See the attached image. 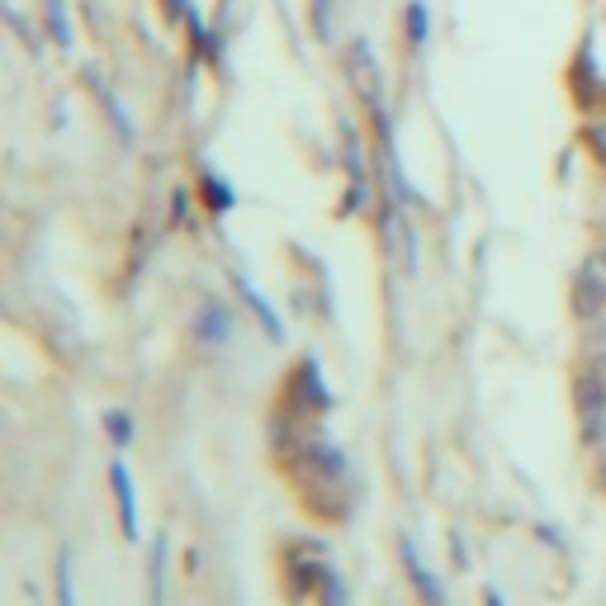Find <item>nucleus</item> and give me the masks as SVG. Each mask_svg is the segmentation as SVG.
<instances>
[{
    "instance_id": "22",
    "label": "nucleus",
    "mask_w": 606,
    "mask_h": 606,
    "mask_svg": "<svg viewBox=\"0 0 606 606\" xmlns=\"http://www.w3.org/2000/svg\"><path fill=\"white\" fill-rule=\"evenodd\" d=\"M592 474H597V488H602V493H606V446L597 450V469H592Z\"/></svg>"
},
{
    "instance_id": "20",
    "label": "nucleus",
    "mask_w": 606,
    "mask_h": 606,
    "mask_svg": "<svg viewBox=\"0 0 606 606\" xmlns=\"http://www.w3.org/2000/svg\"><path fill=\"white\" fill-rule=\"evenodd\" d=\"M583 370H588V375H592V379H597V384H602V389H606V351H592V356H588V365H583Z\"/></svg>"
},
{
    "instance_id": "17",
    "label": "nucleus",
    "mask_w": 606,
    "mask_h": 606,
    "mask_svg": "<svg viewBox=\"0 0 606 606\" xmlns=\"http://www.w3.org/2000/svg\"><path fill=\"white\" fill-rule=\"evenodd\" d=\"M322 606H346V583L337 573H327V583H322Z\"/></svg>"
},
{
    "instance_id": "4",
    "label": "nucleus",
    "mask_w": 606,
    "mask_h": 606,
    "mask_svg": "<svg viewBox=\"0 0 606 606\" xmlns=\"http://www.w3.org/2000/svg\"><path fill=\"white\" fill-rule=\"evenodd\" d=\"M398 559H403V573H408V588L417 592V602H422V606H446V588H441V578L422 564V554L412 550V540L398 545Z\"/></svg>"
},
{
    "instance_id": "10",
    "label": "nucleus",
    "mask_w": 606,
    "mask_h": 606,
    "mask_svg": "<svg viewBox=\"0 0 606 606\" xmlns=\"http://www.w3.org/2000/svg\"><path fill=\"white\" fill-rule=\"evenodd\" d=\"M602 308H606V294L578 270V275H573V313H578V318H597Z\"/></svg>"
},
{
    "instance_id": "19",
    "label": "nucleus",
    "mask_w": 606,
    "mask_h": 606,
    "mask_svg": "<svg viewBox=\"0 0 606 606\" xmlns=\"http://www.w3.org/2000/svg\"><path fill=\"white\" fill-rule=\"evenodd\" d=\"M583 138H588L592 157H597V161H606V124H592L588 133H583Z\"/></svg>"
},
{
    "instance_id": "18",
    "label": "nucleus",
    "mask_w": 606,
    "mask_h": 606,
    "mask_svg": "<svg viewBox=\"0 0 606 606\" xmlns=\"http://www.w3.org/2000/svg\"><path fill=\"white\" fill-rule=\"evenodd\" d=\"M313 24H318L322 38L332 34V0H313Z\"/></svg>"
},
{
    "instance_id": "24",
    "label": "nucleus",
    "mask_w": 606,
    "mask_h": 606,
    "mask_svg": "<svg viewBox=\"0 0 606 606\" xmlns=\"http://www.w3.org/2000/svg\"><path fill=\"white\" fill-rule=\"evenodd\" d=\"M166 10H171V15H180V10H185V0H166Z\"/></svg>"
},
{
    "instance_id": "16",
    "label": "nucleus",
    "mask_w": 606,
    "mask_h": 606,
    "mask_svg": "<svg viewBox=\"0 0 606 606\" xmlns=\"http://www.w3.org/2000/svg\"><path fill=\"white\" fill-rule=\"evenodd\" d=\"M48 24H53L57 43H72V34H67V10H62V0H48Z\"/></svg>"
},
{
    "instance_id": "1",
    "label": "nucleus",
    "mask_w": 606,
    "mask_h": 606,
    "mask_svg": "<svg viewBox=\"0 0 606 606\" xmlns=\"http://www.w3.org/2000/svg\"><path fill=\"white\" fill-rule=\"evenodd\" d=\"M289 403L299 417H318V412H332V389L322 384V370L313 356H303L289 375Z\"/></svg>"
},
{
    "instance_id": "3",
    "label": "nucleus",
    "mask_w": 606,
    "mask_h": 606,
    "mask_svg": "<svg viewBox=\"0 0 606 606\" xmlns=\"http://www.w3.org/2000/svg\"><path fill=\"white\" fill-rule=\"evenodd\" d=\"M346 76H351V86H356V95L365 100L370 109L384 105V72H379L375 53H370V43H351L346 48Z\"/></svg>"
},
{
    "instance_id": "12",
    "label": "nucleus",
    "mask_w": 606,
    "mask_h": 606,
    "mask_svg": "<svg viewBox=\"0 0 606 606\" xmlns=\"http://www.w3.org/2000/svg\"><path fill=\"white\" fill-rule=\"evenodd\" d=\"M105 436L114 441V450H128V446H133V417L119 412V408H109L105 412Z\"/></svg>"
},
{
    "instance_id": "15",
    "label": "nucleus",
    "mask_w": 606,
    "mask_h": 606,
    "mask_svg": "<svg viewBox=\"0 0 606 606\" xmlns=\"http://www.w3.org/2000/svg\"><path fill=\"white\" fill-rule=\"evenodd\" d=\"M583 275H588L592 285H597V289L606 294V251H592L588 261H583Z\"/></svg>"
},
{
    "instance_id": "21",
    "label": "nucleus",
    "mask_w": 606,
    "mask_h": 606,
    "mask_svg": "<svg viewBox=\"0 0 606 606\" xmlns=\"http://www.w3.org/2000/svg\"><path fill=\"white\" fill-rule=\"evenodd\" d=\"M450 559H455L460 569H464V564H469V559H464V540H460V535H450Z\"/></svg>"
},
{
    "instance_id": "11",
    "label": "nucleus",
    "mask_w": 606,
    "mask_h": 606,
    "mask_svg": "<svg viewBox=\"0 0 606 606\" xmlns=\"http://www.w3.org/2000/svg\"><path fill=\"white\" fill-rule=\"evenodd\" d=\"M53 592H57V606H76V588H72V550H67V545L57 550V564H53Z\"/></svg>"
},
{
    "instance_id": "2",
    "label": "nucleus",
    "mask_w": 606,
    "mask_h": 606,
    "mask_svg": "<svg viewBox=\"0 0 606 606\" xmlns=\"http://www.w3.org/2000/svg\"><path fill=\"white\" fill-rule=\"evenodd\" d=\"M573 408H578V422H583V441H602L606 436V389L588 370L573 375Z\"/></svg>"
},
{
    "instance_id": "6",
    "label": "nucleus",
    "mask_w": 606,
    "mask_h": 606,
    "mask_svg": "<svg viewBox=\"0 0 606 606\" xmlns=\"http://www.w3.org/2000/svg\"><path fill=\"white\" fill-rule=\"evenodd\" d=\"M327 564L322 559H289L285 569V583H289V602H303V597H313V592H322V583H327Z\"/></svg>"
},
{
    "instance_id": "9",
    "label": "nucleus",
    "mask_w": 606,
    "mask_h": 606,
    "mask_svg": "<svg viewBox=\"0 0 606 606\" xmlns=\"http://www.w3.org/2000/svg\"><path fill=\"white\" fill-rule=\"evenodd\" d=\"M237 289H242V299H247V308L256 313V322H261V327L270 332V341H285V322L275 318V308H270V303L261 299L256 289H251V280H242V275H237Z\"/></svg>"
},
{
    "instance_id": "7",
    "label": "nucleus",
    "mask_w": 606,
    "mask_h": 606,
    "mask_svg": "<svg viewBox=\"0 0 606 606\" xmlns=\"http://www.w3.org/2000/svg\"><path fill=\"white\" fill-rule=\"evenodd\" d=\"M195 337L204 341V346H223V341L232 337V313L223 303H204L195 313Z\"/></svg>"
},
{
    "instance_id": "23",
    "label": "nucleus",
    "mask_w": 606,
    "mask_h": 606,
    "mask_svg": "<svg viewBox=\"0 0 606 606\" xmlns=\"http://www.w3.org/2000/svg\"><path fill=\"white\" fill-rule=\"evenodd\" d=\"M483 606H507V602H502L498 588H483Z\"/></svg>"
},
{
    "instance_id": "5",
    "label": "nucleus",
    "mask_w": 606,
    "mask_h": 606,
    "mask_svg": "<svg viewBox=\"0 0 606 606\" xmlns=\"http://www.w3.org/2000/svg\"><path fill=\"white\" fill-rule=\"evenodd\" d=\"M109 488H114V502H119V531L124 540H138V498H133V474H128L124 460L109 464Z\"/></svg>"
},
{
    "instance_id": "14",
    "label": "nucleus",
    "mask_w": 606,
    "mask_h": 606,
    "mask_svg": "<svg viewBox=\"0 0 606 606\" xmlns=\"http://www.w3.org/2000/svg\"><path fill=\"white\" fill-rule=\"evenodd\" d=\"M408 38L422 48L427 43V0H412L408 5Z\"/></svg>"
},
{
    "instance_id": "13",
    "label": "nucleus",
    "mask_w": 606,
    "mask_h": 606,
    "mask_svg": "<svg viewBox=\"0 0 606 606\" xmlns=\"http://www.w3.org/2000/svg\"><path fill=\"white\" fill-rule=\"evenodd\" d=\"M204 204L214 209V214H223V209H232V185H223V180H204Z\"/></svg>"
},
{
    "instance_id": "8",
    "label": "nucleus",
    "mask_w": 606,
    "mask_h": 606,
    "mask_svg": "<svg viewBox=\"0 0 606 606\" xmlns=\"http://www.w3.org/2000/svg\"><path fill=\"white\" fill-rule=\"evenodd\" d=\"M166 550H171V540H166V531H157L152 535V559H147V606L166 602Z\"/></svg>"
}]
</instances>
